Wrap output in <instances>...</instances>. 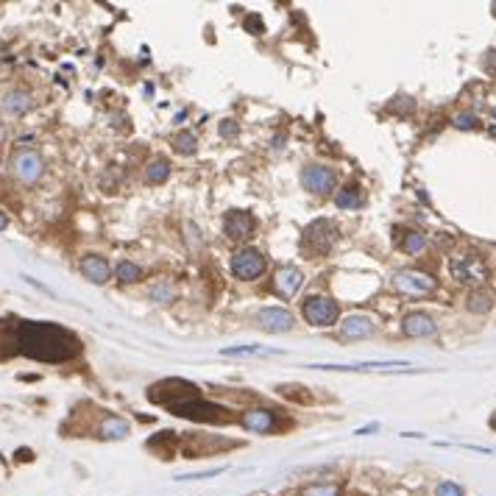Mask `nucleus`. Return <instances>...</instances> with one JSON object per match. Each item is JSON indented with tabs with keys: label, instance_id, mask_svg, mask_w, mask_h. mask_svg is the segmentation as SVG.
<instances>
[{
	"label": "nucleus",
	"instance_id": "dca6fc26",
	"mask_svg": "<svg viewBox=\"0 0 496 496\" xmlns=\"http://www.w3.org/2000/svg\"><path fill=\"white\" fill-rule=\"evenodd\" d=\"M167 176H170V162H167L165 157H157V159H151L145 170H142V179L148 181V184H162L167 181Z\"/></svg>",
	"mask_w": 496,
	"mask_h": 496
},
{
	"label": "nucleus",
	"instance_id": "f3484780",
	"mask_svg": "<svg viewBox=\"0 0 496 496\" xmlns=\"http://www.w3.org/2000/svg\"><path fill=\"white\" fill-rule=\"evenodd\" d=\"M365 201V193L360 184H349V187H343L340 193H337V199L334 204L340 206V209H360Z\"/></svg>",
	"mask_w": 496,
	"mask_h": 496
},
{
	"label": "nucleus",
	"instance_id": "6ab92c4d",
	"mask_svg": "<svg viewBox=\"0 0 496 496\" xmlns=\"http://www.w3.org/2000/svg\"><path fill=\"white\" fill-rule=\"evenodd\" d=\"M465 307H468V312H488L491 307H494V296L491 293H485L482 287H477V290H471L468 298H465Z\"/></svg>",
	"mask_w": 496,
	"mask_h": 496
},
{
	"label": "nucleus",
	"instance_id": "473e14b6",
	"mask_svg": "<svg viewBox=\"0 0 496 496\" xmlns=\"http://www.w3.org/2000/svg\"><path fill=\"white\" fill-rule=\"evenodd\" d=\"M6 223H9V218H6V215H3V212H0V232H3V229H6Z\"/></svg>",
	"mask_w": 496,
	"mask_h": 496
},
{
	"label": "nucleus",
	"instance_id": "f03ea898",
	"mask_svg": "<svg viewBox=\"0 0 496 496\" xmlns=\"http://www.w3.org/2000/svg\"><path fill=\"white\" fill-rule=\"evenodd\" d=\"M449 270H452V279L468 285V287H482L488 282V265L485 260L477 254V251H463V254H455L449 260Z\"/></svg>",
	"mask_w": 496,
	"mask_h": 496
},
{
	"label": "nucleus",
	"instance_id": "bb28decb",
	"mask_svg": "<svg viewBox=\"0 0 496 496\" xmlns=\"http://www.w3.org/2000/svg\"><path fill=\"white\" fill-rule=\"evenodd\" d=\"M151 298H154V301H170V298H173V290H170V287H167V285H157V287H154V290H151Z\"/></svg>",
	"mask_w": 496,
	"mask_h": 496
},
{
	"label": "nucleus",
	"instance_id": "c85d7f7f",
	"mask_svg": "<svg viewBox=\"0 0 496 496\" xmlns=\"http://www.w3.org/2000/svg\"><path fill=\"white\" fill-rule=\"evenodd\" d=\"M455 126H458V129H474V126H477V117H474V115H458V117H455Z\"/></svg>",
	"mask_w": 496,
	"mask_h": 496
},
{
	"label": "nucleus",
	"instance_id": "412c9836",
	"mask_svg": "<svg viewBox=\"0 0 496 496\" xmlns=\"http://www.w3.org/2000/svg\"><path fill=\"white\" fill-rule=\"evenodd\" d=\"M401 248H404L407 254H421V251L427 248V237L421 232H404V237H401Z\"/></svg>",
	"mask_w": 496,
	"mask_h": 496
},
{
	"label": "nucleus",
	"instance_id": "cd10ccee",
	"mask_svg": "<svg viewBox=\"0 0 496 496\" xmlns=\"http://www.w3.org/2000/svg\"><path fill=\"white\" fill-rule=\"evenodd\" d=\"M237 134H240V129H237V123H234V120H223V123H221V137L234 139Z\"/></svg>",
	"mask_w": 496,
	"mask_h": 496
},
{
	"label": "nucleus",
	"instance_id": "1a4fd4ad",
	"mask_svg": "<svg viewBox=\"0 0 496 496\" xmlns=\"http://www.w3.org/2000/svg\"><path fill=\"white\" fill-rule=\"evenodd\" d=\"M301 285H304V276H301V270L293 268V265H282L276 270V276H273V290L285 298L296 296L298 290H301Z\"/></svg>",
	"mask_w": 496,
	"mask_h": 496
},
{
	"label": "nucleus",
	"instance_id": "2f4dec72",
	"mask_svg": "<svg viewBox=\"0 0 496 496\" xmlns=\"http://www.w3.org/2000/svg\"><path fill=\"white\" fill-rule=\"evenodd\" d=\"M374 430H376V424H368L363 430H357V435H365V432H374Z\"/></svg>",
	"mask_w": 496,
	"mask_h": 496
},
{
	"label": "nucleus",
	"instance_id": "6e6552de",
	"mask_svg": "<svg viewBox=\"0 0 496 496\" xmlns=\"http://www.w3.org/2000/svg\"><path fill=\"white\" fill-rule=\"evenodd\" d=\"M394 287L407 293V296H427L435 290V279L421 270H399L394 276Z\"/></svg>",
	"mask_w": 496,
	"mask_h": 496
},
{
	"label": "nucleus",
	"instance_id": "39448f33",
	"mask_svg": "<svg viewBox=\"0 0 496 496\" xmlns=\"http://www.w3.org/2000/svg\"><path fill=\"white\" fill-rule=\"evenodd\" d=\"M301 184H304V190H310L315 196H327V193L334 190L337 176L327 165H307L301 170Z\"/></svg>",
	"mask_w": 496,
	"mask_h": 496
},
{
	"label": "nucleus",
	"instance_id": "ddd939ff",
	"mask_svg": "<svg viewBox=\"0 0 496 496\" xmlns=\"http://www.w3.org/2000/svg\"><path fill=\"white\" fill-rule=\"evenodd\" d=\"M401 329L407 337H430V334H435V321L427 312H410V315H404Z\"/></svg>",
	"mask_w": 496,
	"mask_h": 496
},
{
	"label": "nucleus",
	"instance_id": "7ed1b4c3",
	"mask_svg": "<svg viewBox=\"0 0 496 496\" xmlns=\"http://www.w3.org/2000/svg\"><path fill=\"white\" fill-rule=\"evenodd\" d=\"M334 240H337V226L332 221H327V218H321V221L307 226V232H304V251H310L315 257L329 254Z\"/></svg>",
	"mask_w": 496,
	"mask_h": 496
},
{
	"label": "nucleus",
	"instance_id": "f257e3e1",
	"mask_svg": "<svg viewBox=\"0 0 496 496\" xmlns=\"http://www.w3.org/2000/svg\"><path fill=\"white\" fill-rule=\"evenodd\" d=\"M17 352L42 363H65L81 352V343L73 332L56 324H33L26 321L17 327Z\"/></svg>",
	"mask_w": 496,
	"mask_h": 496
},
{
	"label": "nucleus",
	"instance_id": "0eeeda50",
	"mask_svg": "<svg viewBox=\"0 0 496 496\" xmlns=\"http://www.w3.org/2000/svg\"><path fill=\"white\" fill-rule=\"evenodd\" d=\"M42 170H45V165H42V157L36 151H17L11 157V173L23 184H33L42 176Z\"/></svg>",
	"mask_w": 496,
	"mask_h": 496
},
{
	"label": "nucleus",
	"instance_id": "c756f323",
	"mask_svg": "<svg viewBox=\"0 0 496 496\" xmlns=\"http://www.w3.org/2000/svg\"><path fill=\"white\" fill-rule=\"evenodd\" d=\"M215 474H221V468H209V471H204V474H184V477H179V480H204V477H215Z\"/></svg>",
	"mask_w": 496,
	"mask_h": 496
},
{
	"label": "nucleus",
	"instance_id": "a878e982",
	"mask_svg": "<svg viewBox=\"0 0 496 496\" xmlns=\"http://www.w3.org/2000/svg\"><path fill=\"white\" fill-rule=\"evenodd\" d=\"M435 496H463V488L458 482H440Z\"/></svg>",
	"mask_w": 496,
	"mask_h": 496
},
{
	"label": "nucleus",
	"instance_id": "4be33fe9",
	"mask_svg": "<svg viewBox=\"0 0 496 496\" xmlns=\"http://www.w3.org/2000/svg\"><path fill=\"white\" fill-rule=\"evenodd\" d=\"M173 148L179 151V154H196V148H199V139H196V134L190 132H181L176 139H173Z\"/></svg>",
	"mask_w": 496,
	"mask_h": 496
},
{
	"label": "nucleus",
	"instance_id": "b1692460",
	"mask_svg": "<svg viewBox=\"0 0 496 496\" xmlns=\"http://www.w3.org/2000/svg\"><path fill=\"white\" fill-rule=\"evenodd\" d=\"M301 496H340V488L337 485H310L301 491Z\"/></svg>",
	"mask_w": 496,
	"mask_h": 496
},
{
	"label": "nucleus",
	"instance_id": "2eb2a0df",
	"mask_svg": "<svg viewBox=\"0 0 496 496\" xmlns=\"http://www.w3.org/2000/svg\"><path fill=\"white\" fill-rule=\"evenodd\" d=\"M78 268H81V273H84L90 282H95V285H103V282L109 279V263H106L103 257H84Z\"/></svg>",
	"mask_w": 496,
	"mask_h": 496
},
{
	"label": "nucleus",
	"instance_id": "9d476101",
	"mask_svg": "<svg viewBox=\"0 0 496 496\" xmlns=\"http://www.w3.org/2000/svg\"><path fill=\"white\" fill-rule=\"evenodd\" d=\"M257 324L265 332H287L293 329V315L287 310H282V307H265L257 315Z\"/></svg>",
	"mask_w": 496,
	"mask_h": 496
},
{
	"label": "nucleus",
	"instance_id": "f8f14e48",
	"mask_svg": "<svg viewBox=\"0 0 496 496\" xmlns=\"http://www.w3.org/2000/svg\"><path fill=\"white\" fill-rule=\"evenodd\" d=\"M240 424H243L248 432H260V435L273 432L276 430V410H265V407L248 410V413H243Z\"/></svg>",
	"mask_w": 496,
	"mask_h": 496
},
{
	"label": "nucleus",
	"instance_id": "5701e85b",
	"mask_svg": "<svg viewBox=\"0 0 496 496\" xmlns=\"http://www.w3.org/2000/svg\"><path fill=\"white\" fill-rule=\"evenodd\" d=\"M139 276H142V270H139L134 263H129V260L117 263V279H120L123 285H132V282H137Z\"/></svg>",
	"mask_w": 496,
	"mask_h": 496
},
{
	"label": "nucleus",
	"instance_id": "393cba45",
	"mask_svg": "<svg viewBox=\"0 0 496 496\" xmlns=\"http://www.w3.org/2000/svg\"><path fill=\"white\" fill-rule=\"evenodd\" d=\"M223 354L234 357V354H268V352L260 346H234V349H223Z\"/></svg>",
	"mask_w": 496,
	"mask_h": 496
},
{
	"label": "nucleus",
	"instance_id": "72a5a7b5",
	"mask_svg": "<svg viewBox=\"0 0 496 496\" xmlns=\"http://www.w3.org/2000/svg\"><path fill=\"white\" fill-rule=\"evenodd\" d=\"M494 117H496V109H494Z\"/></svg>",
	"mask_w": 496,
	"mask_h": 496
},
{
	"label": "nucleus",
	"instance_id": "7c9ffc66",
	"mask_svg": "<svg viewBox=\"0 0 496 496\" xmlns=\"http://www.w3.org/2000/svg\"><path fill=\"white\" fill-rule=\"evenodd\" d=\"M248 26H251V28H254L257 33H263V23H260V17H251V20H246V28H248Z\"/></svg>",
	"mask_w": 496,
	"mask_h": 496
},
{
	"label": "nucleus",
	"instance_id": "a211bd4d",
	"mask_svg": "<svg viewBox=\"0 0 496 496\" xmlns=\"http://www.w3.org/2000/svg\"><path fill=\"white\" fill-rule=\"evenodd\" d=\"M126 435H129V424L123 418H117V416H109L100 424V438H106V440H123Z\"/></svg>",
	"mask_w": 496,
	"mask_h": 496
},
{
	"label": "nucleus",
	"instance_id": "423d86ee",
	"mask_svg": "<svg viewBox=\"0 0 496 496\" xmlns=\"http://www.w3.org/2000/svg\"><path fill=\"white\" fill-rule=\"evenodd\" d=\"M263 270H265V257L257 248H240L232 257V273L237 279L251 282V279L263 276Z\"/></svg>",
	"mask_w": 496,
	"mask_h": 496
},
{
	"label": "nucleus",
	"instance_id": "20e7f679",
	"mask_svg": "<svg viewBox=\"0 0 496 496\" xmlns=\"http://www.w3.org/2000/svg\"><path fill=\"white\" fill-rule=\"evenodd\" d=\"M307 324L312 327H332L337 321V301H332L329 296H310L301 307Z\"/></svg>",
	"mask_w": 496,
	"mask_h": 496
},
{
	"label": "nucleus",
	"instance_id": "9b49d317",
	"mask_svg": "<svg viewBox=\"0 0 496 496\" xmlns=\"http://www.w3.org/2000/svg\"><path fill=\"white\" fill-rule=\"evenodd\" d=\"M254 226H257L254 215H251V212H240V209L229 212L226 221H223V229H226V234H229L232 240H246V237H251V234H254Z\"/></svg>",
	"mask_w": 496,
	"mask_h": 496
},
{
	"label": "nucleus",
	"instance_id": "4468645a",
	"mask_svg": "<svg viewBox=\"0 0 496 496\" xmlns=\"http://www.w3.org/2000/svg\"><path fill=\"white\" fill-rule=\"evenodd\" d=\"M374 329H376V324L368 315H349L340 324V334L343 337H368V334H374Z\"/></svg>",
	"mask_w": 496,
	"mask_h": 496
},
{
	"label": "nucleus",
	"instance_id": "aec40b11",
	"mask_svg": "<svg viewBox=\"0 0 496 496\" xmlns=\"http://www.w3.org/2000/svg\"><path fill=\"white\" fill-rule=\"evenodd\" d=\"M3 106H6L9 115H26L31 109V98L26 93H11L9 98L3 100Z\"/></svg>",
	"mask_w": 496,
	"mask_h": 496
}]
</instances>
